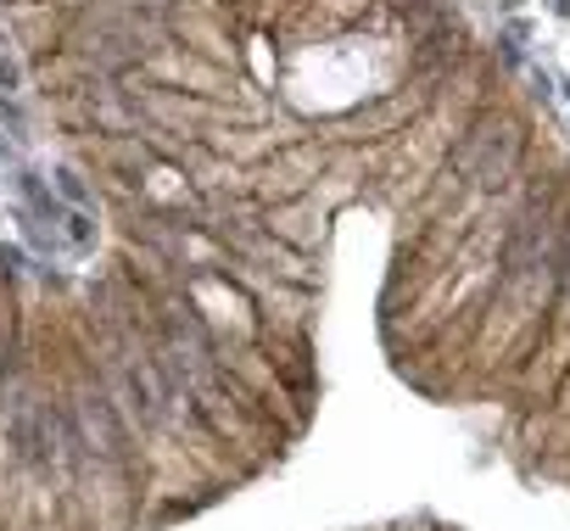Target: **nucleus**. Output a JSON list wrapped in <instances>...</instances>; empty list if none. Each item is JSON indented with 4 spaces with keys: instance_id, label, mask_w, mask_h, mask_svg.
<instances>
[{
    "instance_id": "7ed1b4c3",
    "label": "nucleus",
    "mask_w": 570,
    "mask_h": 531,
    "mask_svg": "<svg viewBox=\"0 0 570 531\" xmlns=\"http://www.w3.org/2000/svg\"><path fill=\"white\" fill-rule=\"evenodd\" d=\"M565 90H570V84H565Z\"/></svg>"
},
{
    "instance_id": "f257e3e1",
    "label": "nucleus",
    "mask_w": 570,
    "mask_h": 531,
    "mask_svg": "<svg viewBox=\"0 0 570 531\" xmlns=\"http://www.w3.org/2000/svg\"><path fill=\"white\" fill-rule=\"evenodd\" d=\"M79 414H84L90 437H95V453H102L107 464H118V470H129V459H134V437H129V425H123L118 403L102 392V380H95V386H84Z\"/></svg>"
},
{
    "instance_id": "f03ea898",
    "label": "nucleus",
    "mask_w": 570,
    "mask_h": 531,
    "mask_svg": "<svg viewBox=\"0 0 570 531\" xmlns=\"http://www.w3.org/2000/svg\"><path fill=\"white\" fill-rule=\"evenodd\" d=\"M57 179H62V197H68V202H73V208H90V185H84V179H79V174H73V168H62V174H57Z\"/></svg>"
}]
</instances>
